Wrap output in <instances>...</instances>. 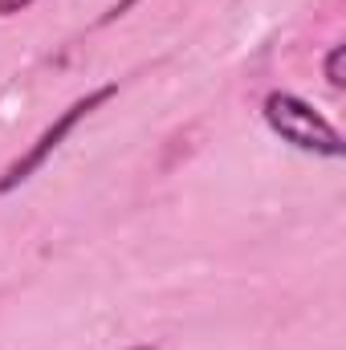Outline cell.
<instances>
[{
  "label": "cell",
  "instance_id": "6da1fadb",
  "mask_svg": "<svg viewBox=\"0 0 346 350\" xmlns=\"http://www.w3.org/2000/svg\"><path fill=\"white\" fill-rule=\"evenodd\" d=\"M261 114H265V126L281 143H289L306 155H318V159H343V135L306 98H297L289 90H273V94H265Z\"/></svg>",
  "mask_w": 346,
  "mask_h": 350
},
{
  "label": "cell",
  "instance_id": "277c9868",
  "mask_svg": "<svg viewBox=\"0 0 346 350\" xmlns=\"http://www.w3.org/2000/svg\"><path fill=\"white\" fill-rule=\"evenodd\" d=\"M33 0H0V16H12V12H25Z\"/></svg>",
  "mask_w": 346,
  "mask_h": 350
},
{
  "label": "cell",
  "instance_id": "3957f363",
  "mask_svg": "<svg viewBox=\"0 0 346 350\" xmlns=\"http://www.w3.org/2000/svg\"><path fill=\"white\" fill-rule=\"evenodd\" d=\"M343 57H346V45H330V53H326V62H322V70H326V82H330L334 90L346 86V78H343Z\"/></svg>",
  "mask_w": 346,
  "mask_h": 350
},
{
  "label": "cell",
  "instance_id": "5b68a950",
  "mask_svg": "<svg viewBox=\"0 0 346 350\" xmlns=\"http://www.w3.org/2000/svg\"><path fill=\"white\" fill-rule=\"evenodd\" d=\"M131 350H155V347H131Z\"/></svg>",
  "mask_w": 346,
  "mask_h": 350
},
{
  "label": "cell",
  "instance_id": "7a4b0ae2",
  "mask_svg": "<svg viewBox=\"0 0 346 350\" xmlns=\"http://www.w3.org/2000/svg\"><path fill=\"white\" fill-rule=\"evenodd\" d=\"M114 94H118V86H114V82H110V86H98V90H90L86 98H78L66 114H57V118H53V122L37 135V143H33L21 159H12V163L4 167V175H0V196H8L12 187H21L25 179H33V175L49 163V155H53V151H57V147L74 135V126H78L82 118H90V114H94L106 98H114Z\"/></svg>",
  "mask_w": 346,
  "mask_h": 350
}]
</instances>
